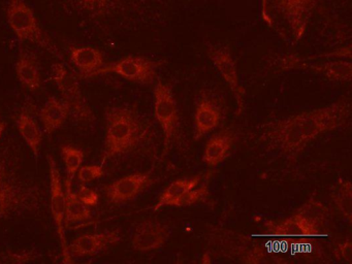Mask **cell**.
<instances>
[{
	"instance_id": "21",
	"label": "cell",
	"mask_w": 352,
	"mask_h": 264,
	"mask_svg": "<svg viewBox=\"0 0 352 264\" xmlns=\"http://www.w3.org/2000/svg\"><path fill=\"white\" fill-rule=\"evenodd\" d=\"M72 181L73 179L67 177L65 181V222L79 223L85 222L92 218L91 210L89 206L84 204L77 193L72 189Z\"/></svg>"
},
{
	"instance_id": "22",
	"label": "cell",
	"mask_w": 352,
	"mask_h": 264,
	"mask_svg": "<svg viewBox=\"0 0 352 264\" xmlns=\"http://www.w3.org/2000/svg\"><path fill=\"white\" fill-rule=\"evenodd\" d=\"M17 128L24 142L30 146L34 156L38 158L43 142L42 130L40 129L38 122L28 111H24L18 118Z\"/></svg>"
},
{
	"instance_id": "17",
	"label": "cell",
	"mask_w": 352,
	"mask_h": 264,
	"mask_svg": "<svg viewBox=\"0 0 352 264\" xmlns=\"http://www.w3.org/2000/svg\"><path fill=\"white\" fill-rule=\"evenodd\" d=\"M221 111L217 105L214 104L207 98H201L197 102L195 111V140H201L206 134L218 127L221 122Z\"/></svg>"
},
{
	"instance_id": "4",
	"label": "cell",
	"mask_w": 352,
	"mask_h": 264,
	"mask_svg": "<svg viewBox=\"0 0 352 264\" xmlns=\"http://www.w3.org/2000/svg\"><path fill=\"white\" fill-rule=\"evenodd\" d=\"M52 70L53 80L60 91L63 100L69 104L73 117L77 121L85 123L94 122L96 116L82 94L77 76L59 62L53 65Z\"/></svg>"
},
{
	"instance_id": "31",
	"label": "cell",
	"mask_w": 352,
	"mask_h": 264,
	"mask_svg": "<svg viewBox=\"0 0 352 264\" xmlns=\"http://www.w3.org/2000/svg\"><path fill=\"white\" fill-rule=\"evenodd\" d=\"M6 128H7V124H6V122L3 121V120H0V138L3 136Z\"/></svg>"
},
{
	"instance_id": "25",
	"label": "cell",
	"mask_w": 352,
	"mask_h": 264,
	"mask_svg": "<svg viewBox=\"0 0 352 264\" xmlns=\"http://www.w3.org/2000/svg\"><path fill=\"white\" fill-rule=\"evenodd\" d=\"M61 157H63V163L67 168V175L69 179H73L77 175L80 167L83 164L85 154L81 148H76L73 146H63L61 148Z\"/></svg>"
},
{
	"instance_id": "24",
	"label": "cell",
	"mask_w": 352,
	"mask_h": 264,
	"mask_svg": "<svg viewBox=\"0 0 352 264\" xmlns=\"http://www.w3.org/2000/svg\"><path fill=\"white\" fill-rule=\"evenodd\" d=\"M331 199L340 214L348 223H351L352 187L349 179H340L331 193Z\"/></svg>"
},
{
	"instance_id": "9",
	"label": "cell",
	"mask_w": 352,
	"mask_h": 264,
	"mask_svg": "<svg viewBox=\"0 0 352 264\" xmlns=\"http://www.w3.org/2000/svg\"><path fill=\"white\" fill-rule=\"evenodd\" d=\"M316 0H275L282 18L287 23L294 41H300L306 33Z\"/></svg>"
},
{
	"instance_id": "3",
	"label": "cell",
	"mask_w": 352,
	"mask_h": 264,
	"mask_svg": "<svg viewBox=\"0 0 352 264\" xmlns=\"http://www.w3.org/2000/svg\"><path fill=\"white\" fill-rule=\"evenodd\" d=\"M8 23L20 41H28L40 45L57 57L60 52L41 28L32 8L25 0H9L7 10Z\"/></svg>"
},
{
	"instance_id": "28",
	"label": "cell",
	"mask_w": 352,
	"mask_h": 264,
	"mask_svg": "<svg viewBox=\"0 0 352 264\" xmlns=\"http://www.w3.org/2000/svg\"><path fill=\"white\" fill-rule=\"evenodd\" d=\"M77 196L84 204L89 206V208L98 206V202H100V195H98V192L91 189V188L87 187L85 184L80 185Z\"/></svg>"
},
{
	"instance_id": "16",
	"label": "cell",
	"mask_w": 352,
	"mask_h": 264,
	"mask_svg": "<svg viewBox=\"0 0 352 264\" xmlns=\"http://www.w3.org/2000/svg\"><path fill=\"white\" fill-rule=\"evenodd\" d=\"M69 115L71 109L63 99H58L56 96L49 97L40 111L41 121L44 126L45 132L48 135L54 133L57 129L63 127Z\"/></svg>"
},
{
	"instance_id": "6",
	"label": "cell",
	"mask_w": 352,
	"mask_h": 264,
	"mask_svg": "<svg viewBox=\"0 0 352 264\" xmlns=\"http://www.w3.org/2000/svg\"><path fill=\"white\" fill-rule=\"evenodd\" d=\"M49 170H50V206L53 220L56 226L57 234L60 239L63 249V262H73L69 245L65 239V195L61 181L60 171L57 167L56 161L52 156L48 155Z\"/></svg>"
},
{
	"instance_id": "15",
	"label": "cell",
	"mask_w": 352,
	"mask_h": 264,
	"mask_svg": "<svg viewBox=\"0 0 352 264\" xmlns=\"http://www.w3.org/2000/svg\"><path fill=\"white\" fill-rule=\"evenodd\" d=\"M69 59L85 78L98 76V70L104 66L102 52L90 45L71 47Z\"/></svg>"
},
{
	"instance_id": "7",
	"label": "cell",
	"mask_w": 352,
	"mask_h": 264,
	"mask_svg": "<svg viewBox=\"0 0 352 264\" xmlns=\"http://www.w3.org/2000/svg\"><path fill=\"white\" fill-rule=\"evenodd\" d=\"M157 63L149 58L144 56L131 55L122 58L119 61L104 66L98 70V76L106 74L108 72H114L121 78L131 82H140V84H151L155 80L157 74Z\"/></svg>"
},
{
	"instance_id": "10",
	"label": "cell",
	"mask_w": 352,
	"mask_h": 264,
	"mask_svg": "<svg viewBox=\"0 0 352 264\" xmlns=\"http://www.w3.org/2000/svg\"><path fill=\"white\" fill-rule=\"evenodd\" d=\"M320 223L298 210L289 218L281 221H267L265 229L270 234L280 237L316 236L320 231Z\"/></svg>"
},
{
	"instance_id": "32",
	"label": "cell",
	"mask_w": 352,
	"mask_h": 264,
	"mask_svg": "<svg viewBox=\"0 0 352 264\" xmlns=\"http://www.w3.org/2000/svg\"><path fill=\"white\" fill-rule=\"evenodd\" d=\"M0 261H1V260H0Z\"/></svg>"
},
{
	"instance_id": "18",
	"label": "cell",
	"mask_w": 352,
	"mask_h": 264,
	"mask_svg": "<svg viewBox=\"0 0 352 264\" xmlns=\"http://www.w3.org/2000/svg\"><path fill=\"white\" fill-rule=\"evenodd\" d=\"M234 136L232 130H224L212 136L207 144L203 154V161L209 167H215L223 162L230 154L234 144Z\"/></svg>"
},
{
	"instance_id": "8",
	"label": "cell",
	"mask_w": 352,
	"mask_h": 264,
	"mask_svg": "<svg viewBox=\"0 0 352 264\" xmlns=\"http://www.w3.org/2000/svg\"><path fill=\"white\" fill-rule=\"evenodd\" d=\"M208 55H209L210 60L219 72L220 76L223 78L230 90H232V94L236 98V107H238L236 115H241L245 109V94H246V92L241 85L238 67H236V63L234 61L232 52L230 51L228 47L217 45V47H210Z\"/></svg>"
},
{
	"instance_id": "19",
	"label": "cell",
	"mask_w": 352,
	"mask_h": 264,
	"mask_svg": "<svg viewBox=\"0 0 352 264\" xmlns=\"http://www.w3.org/2000/svg\"><path fill=\"white\" fill-rule=\"evenodd\" d=\"M201 179V175H197V177H182V179L173 182L158 197L157 202L153 208L154 212H158L164 206L178 208L179 202L182 199L183 196L193 188L197 187Z\"/></svg>"
},
{
	"instance_id": "5",
	"label": "cell",
	"mask_w": 352,
	"mask_h": 264,
	"mask_svg": "<svg viewBox=\"0 0 352 264\" xmlns=\"http://www.w3.org/2000/svg\"><path fill=\"white\" fill-rule=\"evenodd\" d=\"M154 116L164 131V150H168L178 131L180 124L178 104L172 88L158 82L154 89Z\"/></svg>"
},
{
	"instance_id": "30",
	"label": "cell",
	"mask_w": 352,
	"mask_h": 264,
	"mask_svg": "<svg viewBox=\"0 0 352 264\" xmlns=\"http://www.w3.org/2000/svg\"><path fill=\"white\" fill-rule=\"evenodd\" d=\"M337 255L340 259L346 262L352 261V243L350 239H345L343 243H339L337 248Z\"/></svg>"
},
{
	"instance_id": "26",
	"label": "cell",
	"mask_w": 352,
	"mask_h": 264,
	"mask_svg": "<svg viewBox=\"0 0 352 264\" xmlns=\"http://www.w3.org/2000/svg\"><path fill=\"white\" fill-rule=\"evenodd\" d=\"M78 181L80 184H87L94 179L104 177V169L102 164H88L81 166L78 170Z\"/></svg>"
},
{
	"instance_id": "1",
	"label": "cell",
	"mask_w": 352,
	"mask_h": 264,
	"mask_svg": "<svg viewBox=\"0 0 352 264\" xmlns=\"http://www.w3.org/2000/svg\"><path fill=\"white\" fill-rule=\"evenodd\" d=\"M350 115V99L341 98L325 107L263 124L259 140L272 152L296 158L319 136L343 127Z\"/></svg>"
},
{
	"instance_id": "29",
	"label": "cell",
	"mask_w": 352,
	"mask_h": 264,
	"mask_svg": "<svg viewBox=\"0 0 352 264\" xmlns=\"http://www.w3.org/2000/svg\"><path fill=\"white\" fill-rule=\"evenodd\" d=\"M77 2L86 12L92 14H100L106 12L110 0H77Z\"/></svg>"
},
{
	"instance_id": "12",
	"label": "cell",
	"mask_w": 352,
	"mask_h": 264,
	"mask_svg": "<svg viewBox=\"0 0 352 264\" xmlns=\"http://www.w3.org/2000/svg\"><path fill=\"white\" fill-rule=\"evenodd\" d=\"M168 225L157 221L146 220L135 226L131 235V245L135 251L151 252L160 249L170 239Z\"/></svg>"
},
{
	"instance_id": "23",
	"label": "cell",
	"mask_w": 352,
	"mask_h": 264,
	"mask_svg": "<svg viewBox=\"0 0 352 264\" xmlns=\"http://www.w3.org/2000/svg\"><path fill=\"white\" fill-rule=\"evenodd\" d=\"M302 67L310 68L335 82H349L351 80L352 65L350 61L339 60V61L325 62L316 65L302 64Z\"/></svg>"
},
{
	"instance_id": "27",
	"label": "cell",
	"mask_w": 352,
	"mask_h": 264,
	"mask_svg": "<svg viewBox=\"0 0 352 264\" xmlns=\"http://www.w3.org/2000/svg\"><path fill=\"white\" fill-rule=\"evenodd\" d=\"M208 195H209L208 184H204L199 188H193L183 196L182 199L179 202L178 208L192 206V204H197V202L204 201V200L207 199Z\"/></svg>"
},
{
	"instance_id": "20",
	"label": "cell",
	"mask_w": 352,
	"mask_h": 264,
	"mask_svg": "<svg viewBox=\"0 0 352 264\" xmlns=\"http://www.w3.org/2000/svg\"><path fill=\"white\" fill-rule=\"evenodd\" d=\"M16 74L24 88L30 91L38 90L42 86L40 67L36 56L32 53H21L16 62Z\"/></svg>"
},
{
	"instance_id": "14",
	"label": "cell",
	"mask_w": 352,
	"mask_h": 264,
	"mask_svg": "<svg viewBox=\"0 0 352 264\" xmlns=\"http://www.w3.org/2000/svg\"><path fill=\"white\" fill-rule=\"evenodd\" d=\"M25 199L23 189L5 162H0V220L11 214Z\"/></svg>"
},
{
	"instance_id": "2",
	"label": "cell",
	"mask_w": 352,
	"mask_h": 264,
	"mask_svg": "<svg viewBox=\"0 0 352 264\" xmlns=\"http://www.w3.org/2000/svg\"><path fill=\"white\" fill-rule=\"evenodd\" d=\"M142 134L141 122L133 109L125 107H111L106 113L102 163L113 157L131 152L139 144Z\"/></svg>"
},
{
	"instance_id": "13",
	"label": "cell",
	"mask_w": 352,
	"mask_h": 264,
	"mask_svg": "<svg viewBox=\"0 0 352 264\" xmlns=\"http://www.w3.org/2000/svg\"><path fill=\"white\" fill-rule=\"evenodd\" d=\"M119 231H104L98 233H87L80 235L69 245L71 255L75 257H92L102 253L110 245L120 241Z\"/></svg>"
},
{
	"instance_id": "11",
	"label": "cell",
	"mask_w": 352,
	"mask_h": 264,
	"mask_svg": "<svg viewBox=\"0 0 352 264\" xmlns=\"http://www.w3.org/2000/svg\"><path fill=\"white\" fill-rule=\"evenodd\" d=\"M149 173H135L113 182L107 187V199L112 204H122L135 199L151 185Z\"/></svg>"
}]
</instances>
